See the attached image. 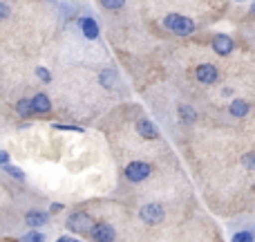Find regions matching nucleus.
I'll return each instance as SVG.
<instances>
[{"mask_svg":"<svg viewBox=\"0 0 255 242\" xmlns=\"http://www.w3.org/2000/svg\"><path fill=\"white\" fill-rule=\"evenodd\" d=\"M242 164H244L247 168H255V153H247V155H244V157H242Z\"/></svg>","mask_w":255,"mask_h":242,"instance_id":"412c9836","label":"nucleus"},{"mask_svg":"<svg viewBox=\"0 0 255 242\" xmlns=\"http://www.w3.org/2000/svg\"><path fill=\"white\" fill-rule=\"evenodd\" d=\"M4 173H9V175H11L13 180H18V182H25V173H22L18 166H11V164H7V166H4Z\"/></svg>","mask_w":255,"mask_h":242,"instance_id":"2eb2a0df","label":"nucleus"},{"mask_svg":"<svg viewBox=\"0 0 255 242\" xmlns=\"http://www.w3.org/2000/svg\"><path fill=\"white\" fill-rule=\"evenodd\" d=\"M163 27L170 29L172 34H177V36H190V34H195V29H197L193 18L181 16V13H168V16L163 18Z\"/></svg>","mask_w":255,"mask_h":242,"instance_id":"f257e3e1","label":"nucleus"},{"mask_svg":"<svg viewBox=\"0 0 255 242\" xmlns=\"http://www.w3.org/2000/svg\"><path fill=\"white\" fill-rule=\"evenodd\" d=\"M150 173H152V166H150L148 162H130L128 166L124 168V175L128 182H132V184H139V182H145L150 177Z\"/></svg>","mask_w":255,"mask_h":242,"instance_id":"7ed1b4c3","label":"nucleus"},{"mask_svg":"<svg viewBox=\"0 0 255 242\" xmlns=\"http://www.w3.org/2000/svg\"><path fill=\"white\" fill-rule=\"evenodd\" d=\"M56 130H70V132H83V128H79V126H63V123H52Z\"/></svg>","mask_w":255,"mask_h":242,"instance_id":"4be33fe9","label":"nucleus"},{"mask_svg":"<svg viewBox=\"0 0 255 242\" xmlns=\"http://www.w3.org/2000/svg\"><path fill=\"white\" fill-rule=\"evenodd\" d=\"M16 110H18V115H20V117H31V115H34V112H31L29 99H20V101L16 103Z\"/></svg>","mask_w":255,"mask_h":242,"instance_id":"4468645a","label":"nucleus"},{"mask_svg":"<svg viewBox=\"0 0 255 242\" xmlns=\"http://www.w3.org/2000/svg\"><path fill=\"white\" fill-rule=\"evenodd\" d=\"M9 164V153L7 150H0V166H7Z\"/></svg>","mask_w":255,"mask_h":242,"instance_id":"b1692460","label":"nucleus"},{"mask_svg":"<svg viewBox=\"0 0 255 242\" xmlns=\"http://www.w3.org/2000/svg\"><path fill=\"white\" fill-rule=\"evenodd\" d=\"M97 225V222L92 220V216L85 211H79V213H72L70 218H67L65 227L67 231H72V234H79V236H90L92 234V227Z\"/></svg>","mask_w":255,"mask_h":242,"instance_id":"f03ea898","label":"nucleus"},{"mask_svg":"<svg viewBox=\"0 0 255 242\" xmlns=\"http://www.w3.org/2000/svg\"><path fill=\"white\" fill-rule=\"evenodd\" d=\"M249 110H251V106H249V101H244V99H235L229 106V112L233 117H247Z\"/></svg>","mask_w":255,"mask_h":242,"instance_id":"f8f14e48","label":"nucleus"},{"mask_svg":"<svg viewBox=\"0 0 255 242\" xmlns=\"http://www.w3.org/2000/svg\"><path fill=\"white\" fill-rule=\"evenodd\" d=\"M195 79L204 85H213V83H217V79H220V72H217V67L211 65V63H202V65L195 70Z\"/></svg>","mask_w":255,"mask_h":242,"instance_id":"423d86ee","label":"nucleus"},{"mask_svg":"<svg viewBox=\"0 0 255 242\" xmlns=\"http://www.w3.org/2000/svg\"><path fill=\"white\" fill-rule=\"evenodd\" d=\"M136 132H139L143 139H157L159 137V130L154 128V123L150 119H139L136 121Z\"/></svg>","mask_w":255,"mask_h":242,"instance_id":"1a4fd4ad","label":"nucleus"},{"mask_svg":"<svg viewBox=\"0 0 255 242\" xmlns=\"http://www.w3.org/2000/svg\"><path fill=\"white\" fill-rule=\"evenodd\" d=\"M36 76H38L43 83H49V81H52V74L47 72V67H38V70H36Z\"/></svg>","mask_w":255,"mask_h":242,"instance_id":"aec40b11","label":"nucleus"},{"mask_svg":"<svg viewBox=\"0 0 255 242\" xmlns=\"http://www.w3.org/2000/svg\"><path fill=\"white\" fill-rule=\"evenodd\" d=\"M47 220H49L47 213H43V211H29V213H25V222H27V227H31V229H38V227H43Z\"/></svg>","mask_w":255,"mask_h":242,"instance_id":"9b49d317","label":"nucleus"},{"mask_svg":"<svg viewBox=\"0 0 255 242\" xmlns=\"http://www.w3.org/2000/svg\"><path fill=\"white\" fill-rule=\"evenodd\" d=\"M139 218L145 225H159V222H163V218H166V211H163L161 204H145V207H141Z\"/></svg>","mask_w":255,"mask_h":242,"instance_id":"20e7f679","label":"nucleus"},{"mask_svg":"<svg viewBox=\"0 0 255 242\" xmlns=\"http://www.w3.org/2000/svg\"><path fill=\"white\" fill-rule=\"evenodd\" d=\"M233 242H253V234L251 231H238L233 236Z\"/></svg>","mask_w":255,"mask_h":242,"instance_id":"a211bd4d","label":"nucleus"},{"mask_svg":"<svg viewBox=\"0 0 255 242\" xmlns=\"http://www.w3.org/2000/svg\"><path fill=\"white\" fill-rule=\"evenodd\" d=\"M101 83L106 85V88H110V85L115 83V72H112V70H103L101 72Z\"/></svg>","mask_w":255,"mask_h":242,"instance_id":"f3484780","label":"nucleus"},{"mask_svg":"<svg viewBox=\"0 0 255 242\" xmlns=\"http://www.w3.org/2000/svg\"><path fill=\"white\" fill-rule=\"evenodd\" d=\"M29 103H31V112H34V115H47V112L52 110V101H49V97L43 94V92H38L36 97H31Z\"/></svg>","mask_w":255,"mask_h":242,"instance_id":"6e6552de","label":"nucleus"},{"mask_svg":"<svg viewBox=\"0 0 255 242\" xmlns=\"http://www.w3.org/2000/svg\"><path fill=\"white\" fill-rule=\"evenodd\" d=\"M179 119H181V123H195L197 121V110H195L193 106H179Z\"/></svg>","mask_w":255,"mask_h":242,"instance_id":"ddd939ff","label":"nucleus"},{"mask_svg":"<svg viewBox=\"0 0 255 242\" xmlns=\"http://www.w3.org/2000/svg\"><path fill=\"white\" fill-rule=\"evenodd\" d=\"M79 25H81V31H83L85 38H97L99 36V25L94 18H79Z\"/></svg>","mask_w":255,"mask_h":242,"instance_id":"9d476101","label":"nucleus"},{"mask_svg":"<svg viewBox=\"0 0 255 242\" xmlns=\"http://www.w3.org/2000/svg\"><path fill=\"white\" fill-rule=\"evenodd\" d=\"M56 242H70V238H58Z\"/></svg>","mask_w":255,"mask_h":242,"instance_id":"a878e982","label":"nucleus"},{"mask_svg":"<svg viewBox=\"0 0 255 242\" xmlns=\"http://www.w3.org/2000/svg\"><path fill=\"white\" fill-rule=\"evenodd\" d=\"M63 209V204H52V207H49V211H61Z\"/></svg>","mask_w":255,"mask_h":242,"instance_id":"393cba45","label":"nucleus"},{"mask_svg":"<svg viewBox=\"0 0 255 242\" xmlns=\"http://www.w3.org/2000/svg\"><path fill=\"white\" fill-rule=\"evenodd\" d=\"M92 240L94 242H115L117 234H115V227L110 225V222H97V225L92 227Z\"/></svg>","mask_w":255,"mask_h":242,"instance_id":"39448f33","label":"nucleus"},{"mask_svg":"<svg viewBox=\"0 0 255 242\" xmlns=\"http://www.w3.org/2000/svg\"><path fill=\"white\" fill-rule=\"evenodd\" d=\"M251 11H253V13H255V2H253V4H251Z\"/></svg>","mask_w":255,"mask_h":242,"instance_id":"bb28decb","label":"nucleus"},{"mask_svg":"<svg viewBox=\"0 0 255 242\" xmlns=\"http://www.w3.org/2000/svg\"><path fill=\"white\" fill-rule=\"evenodd\" d=\"M70 242H81V240H72V238H70Z\"/></svg>","mask_w":255,"mask_h":242,"instance_id":"cd10ccee","label":"nucleus"},{"mask_svg":"<svg viewBox=\"0 0 255 242\" xmlns=\"http://www.w3.org/2000/svg\"><path fill=\"white\" fill-rule=\"evenodd\" d=\"M20 242H45V236L38 234V231H29Z\"/></svg>","mask_w":255,"mask_h":242,"instance_id":"6ab92c4d","label":"nucleus"},{"mask_svg":"<svg viewBox=\"0 0 255 242\" xmlns=\"http://www.w3.org/2000/svg\"><path fill=\"white\" fill-rule=\"evenodd\" d=\"M9 13H11V7H9V2H0V20L9 18Z\"/></svg>","mask_w":255,"mask_h":242,"instance_id":"5701e85b","label":"nucleus"},{"mask_svg":"<svg viewBox=\"0 0 255 242\" xmlns=\"http://www.w3.org/2000/svg\"><path fill=\"white\" fill-rule=\"evenodd\" d=\"M235 47V40L231 38L229 34H217L215 38H213V49H215L220 56H229L231 52H233Z\"/></svg>","mask_w":255,"mask_h":242,"instance_id":"0eeeda50","label":"nucleus"},{"mask_svg":"<svg viewBox=\"0 0 255 242\" xmlns=\"http://www.w3.org/2000/svg\"><path fill=\"white\" fill-rule=\"evenodd\" d=\"M101 7L103 9H110V11H119V9L126 7V2H121V0H103Z\"/></svg>","mask_w":255,"mask_h":242,"instance_id":"dca6fc26","label":"nucleus"}]
</instances>
